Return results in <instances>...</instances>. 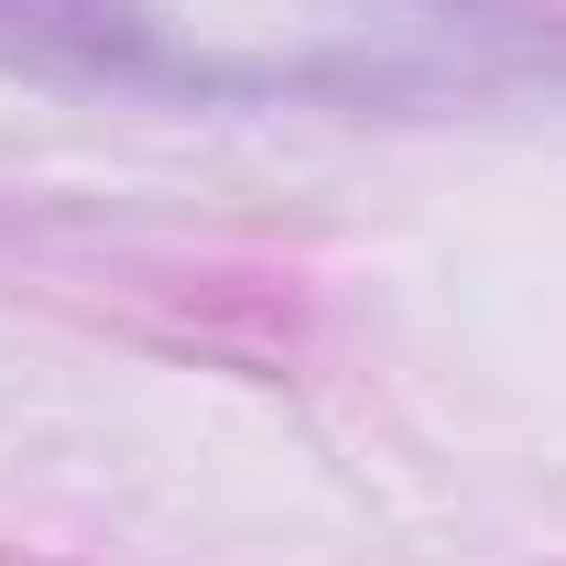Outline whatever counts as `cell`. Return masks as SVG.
Returning <instances> with one entry per match:
<instances>
[{"label":"cell","instance_id":"6da1fadb","mask_svg":"<svg viewBox=\"0 0 566 566\" xmlns=\"http://www.w3.org/2000/svg\"><path fill=\"white\" fill-rule=\"evenodd\" d=\"M0 11H22V22H87V0H0Z\"/></svg>","mask_w":566,"mask_h":566}]
</instances>
